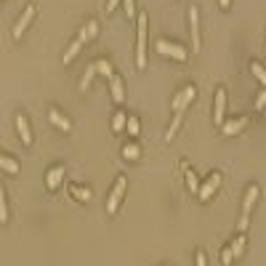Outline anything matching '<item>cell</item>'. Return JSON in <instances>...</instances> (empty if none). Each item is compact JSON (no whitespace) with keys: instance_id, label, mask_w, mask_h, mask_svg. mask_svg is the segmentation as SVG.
<instances>
[{"instance_id":"52a82bcc","label":"cell","mask_w":266,"mask_h":266,"mask_svg":"<svg viewBox=\"0 0 266 266\" xmlns=\"http://www.w3.org/2000/svg\"><path fill=\"white\" fill-rule=\"evenodd\" d=\"M189 32H192V51H200V11L189 8Z\"/></svg>"},{"instance_id":"4dcf8cb0","label":"cell","mask_w":266,"mask_h":266,"mask_svg":"<svg viewBox=\"0 0 266 266\" xmlns=\"http://www.w3.org/2000/svg\"><path fill=\"white\" fill-rule=\"evenodd\" d=\"M194 266H208V258H205V250H197V253H194Z\"/></svg>"},{"instance_id":"30bf717a","label":"cell","mask_w":266,"mask_h":266,"mask_svg":"<svg viewBox=\"0 0 266 266\" xmlns=\"http://www.w3.org/2000/svg\"><path fill=\"white\" fill-rule=\"evenodd\" d=\"M245 128H248V117H234V120H224L221 133H224V136H234V133L245 131Z\"/></svg>"},{"instance_id":"2e32d148","label":"cell","mask_w":266,"mask_h":266,"mask_svg":"<svg viewBox=\"0 0 266 266\" xmlns=\"http://www.w3.org/2000/svg\"><path fill=\"white\" fill-rule=\"evenodd\" d=\"M99 75V67H96V62L94 64H88L85 67V72H83V77H80V91H88V85H91V80H94Z\"/></svg>"},{"instance_id":"e575fe53","label":"cell","mask_w":266,"mask_h":266,"mask_svg":"<svg viewBox=\"0 0 266 266\" xmlns=\"http://www.w3.org/2000/svg\"><path fill=\"white\" fill-rule=\"evenodd\" d=\"M218 3H221V8H229V3H232V0H218Z\"/></svg>"},{"instance_id":"7402d4cb","label":"cell","mask_w":266,"mask_h":266,"mask_svg":"<svg viewBox=\"0 0 266 266\" xmlns=\"http://www.w3.org/2000/svg\"><path fill=\"white\" fill-rule=\"evenodd\" d=\"M125 125H128V117H125L123 112H114V117H112V131H117V133H120Z\"/></svg>"},{"instance_id":"4fadbf2b","label":"cell","mask_w":266,"mask_h":266,"mask_svg":"<svg viewBox=\"0 0 266 266\" xmlns=\"http://www.w3.org/2000/svg\"><path fill=\"white\" fill-rule=\"evenodd\" d=\"M109 91H112V99L117 101V104H123V99H125V85H123V77L120 75H112L109 77Z\"/></svg>"},{"instance_id":"cb8c5ba5","label":"cell","mask_w":266,"mask_h":266,"mask_svg":"<svg viewBox=\"0 0 266 266\" xmlns=\"http://www.w3.org/2000/svg\"><path fill=\"white\" fill-rule=\"evenodd\" d=\"M184 170H187V187H189V189H192L194 194H197V192H200V187H202V184L197 181V176H194V173H192L189 168H184Z\"/></svg>"},{"instance_id":"277c9868","label":"cell","mask_w":266,"mask_h":266,"mask_svg":"<svg viewBox=\"0 0 266 266\" xmlns=\"http://www.w3.org/2000/svg\"><path fill=\"white\" fill-rule=\"evenodd\" d=\"M157 53L170 56V59H176V62H187V48L179 43H170V40H157Z\"/></svg>"},{"instance_id":"1f68e13d","label":"cell","mask_w":266,"mask_h":266,"mask_svg":"<svg viewBox=\"0 0 266 266\" xmlns=\"http://www.w3.org/2000/svg\"><path fill=\"white\" fill-rule=\"evenodd\" d=\"M266 107V91H261L258 99H256V109H263Z\"/></svg>"},{"instance_id":"8992f818","label":"cell","mask_w":266,"mask_h":266,"mask_svg":"<svg viewBox=\"0 0 266 266\" xmlns=\"http://www.w3.org/2000/svg\"><path fill=\"white\" fill-rule=\"evenodd\" d=\"M213 120L218 125H224L226 120V91L224 88H218L216 91V101H213Z\"/></svg>"},{"instance_id":"603a6c76","label":"cell","mask_w":266,"mask_h":266,"mask_svg":"<svg viewBox=\"0 0 266 266\" xmlns=\"http://www.w3.org/2000/svg\"><path fill=\"white\" fill-rule=\"evenodd\" d=\"M138 155H141V149H138L136 144H125L123 146V157L125 160H138Z\"/></svg>"},{"instance_id":"6da1fadb","label":"cell","mask_w":266,"mask_h":266,"mask_svg":"<svg viewBox=\"0 0 266 266\" xmlns=\"http://www.w3.org/2000/svg\"><path fill=\"white\" fill-rule=\"evenodd\" d=\"M146 24H149L146 11H141V14L136 16V29H138V38H136V64H138V69L146 67Z\"/></svg>"},{"instance_id":"83f0119b","label":"cell","mask_w":266,"mask_h":266,"mask_svg":"<svg viewBox=\"0 0 266 266\" xmlns=\"http://www.w3.org/2000/svg\"><path fill=\"white\" fill-rule=\"evenodd\" d=\"M242 250H245V237H234V242H232V253L234 256H242Z\"/></svg>"},{"instance_id":"f1b7e54d","label":"cell","mask_w":266,"mask_h":266,"mask_svg":"<svg viewBox=\"0 0 266 266\" xmlns=\"http://www.w3.org/2000/svg\"><path fill=\"white\" fill-rule=\"evenodd\" d=\"M234 258H237V256L232 253V248H224V250H221V263H224V266H229Z\"/></svg>"},{"instance_id":"4316f807","label":"cell","mask_w":266,"mask_h":266,"mask_svg":"<svg viewBox=\"0 0 266 266\" xmlns=\"http://www.w3.org/2000/svg\"><path fill=\"white\" fill-rule=\"evenodd\" d=\"M0 221H8V200H6V192H0Z\"/></svg>"},{"instance_id":"ffe728a7","label":"cell","mask_w":266,"mask_h":266,"mask_svg":"<svg viewBox=\"0 0 266 266\" xmlns=\"http://www.w3.org/2000/svg\"><path fill=\"white\" fill-rule=\"evenodd\" d=\"M69 194H72L75 200H80V202H88V200H91V189L77 187V184H75V187H69Z\"/></svg>"},{"instance_id":"d590c367","label":"cell","mask_w":266,"mask_h":266,"mask_svg":"<svg viewBox=\"0 0 266 266\" xmlns=\"http://www.w3.org/2000/svg\"><path fill=\"white\" fill-rule=\"evenodd\" d=\"M263 53H266V45H263Z\"/></svg>"},{"instance_id":"5b68a950","label":"cell","mask_w":266,"mask_h":266,"mask_svg":"<svg viewBox=\"0 0 266 266\" xmlns=\"http://www.w3.org/2000/svg\"><path fill=\"white\" fill-rule=\"evenodd\" d=\"M218 187H221V173H211V176H208V181H205L202 187H200L197 197L208 202V200H211L213 194H216V189H218Z\"/></svg>"},{"instance_id":"836d02e7","label":"cell","mask_w":266,"mask_h":266,"mask_svg":"<svg viewBox=\"0 0 266 266\" xmlns=\"http://www.w3.org/2000/svg\"><path fill=\"white\" fill-rule=\"evenodd\" d=\"M117 6H120V0H107V11H114Z\"/></svg>"},{"instance_id":"3957f363","label":"cell","mask_w":266,"mask_h":266,"mask_svg":"<svg viewBox=\"0 0 266 266\" xmlns=\"http://www.w3.org/2000/svg\"><path fill=\"white\" fill-rule=\"evenodd\" d=\"M125 187H128V181H125V176H120L117 181H114V187L109 192V200H107V213H117V208H120V200H123V194H125Z\"/></svg>"},{"instance_id":"9a60e30c","label":"cell","mask_w":266,"mask_h":266,"mask_svg":"<svg viewBox=\"0 0 266 266\" xmlns=\"http://www.w3.org/2000/svg\"><path fill=\"white\" fill-rule=\"evenodd\" d=\"M96 35H99V21H94V19H91V21H88V24H85V27H80V32H77V38H80V40H83V43H88V40H94V38H96Z\"/></svg>"},{"instance_id":"44dd1931","label":"cell","mask_w":266,"mask_h":266,"mask_svg":"<svg viewBox=\"0 0 266 266\" xmlns=\"http://www.w3.org/2000/svg\"><path fill=\"white\" fill-rule=\"evenodd\" d=\"M250 72L256 75V80H258V83H263V85H266V67H263V64H258V62H250Z\"/></svg>"},{"instance_id":"ac0fdd59","label":"cell","mask_w":266,"mask_h":266,"mask_svg":"<svg viewBox=\"0 0 266 266\" xmlns=\"http://www.w3.org/2000/svg\"><path fill=\"white\" fill-rule=\"evenodd\" d=\"M0 168H3V173H11V176H16V173H19V160L3 155V157H0Z\"/></svg>"},{"instance_id":"ba28073f","label":"cell","mask_w":266,"mask_h":266,"mask_svg":"<svg viewBox=\"0 0 266 266\" xmlns=\"http://www.w3.org/2000/svg\"><path fill=\"white\" fill-rule=\"evenodd\" d=\"M32 19H35V6H27L21 11V16L16 19V24H14V38H21V35H24V29L29 27Z\"/></svg>"},{"instance_id":"9c48e42d","label":"cell","mask_w":266,"mask_h":266,"mask_svg":"<svg viewBox=\"0 0 266 266\" xmlns=\"http://www.w3.org/2000/svg\"><path fill=\"white\" fill-rule=\"evenodd\" d=\"M62 181H64V168L62 165L48 168V173H45V187H48V189H59Z\"/></svg>"},{"instance_id":"8fae6325","label":"cell","mask_w":266,"mask_h":266,"mask_svg":"<svg viewBox=\"0 0 266 266\" xmlns=\"http://www.w3.org/2000/svg\"><path fill=\"white\" fill-rule=\"evenodd\" d=\"M16 133H19V138L24 141L27 146L32 144V131H29V123H27V117L21 112H16Z\"/></svg>"},{"instance_id":"f546056e","label":"cell","mask_w":266,"mask_h":266,"mask_svg":"<svg viewBox=\"0 0 266 266\" xmlns=\"http://www.w3.org/2000/svg\"><path fill=\"white\" fill-rule=\"evenodd\" d=\"M123 8H125V14H128V16H138L136 14V0H123Z\"/></svg>"},{"instance_id":"7a4b0ae2","label":"cell","mask_w":266,"mask_h":266,"mask_svg":"<svg viewBox=\"0 0 266 266\" xmlns=\"http://www.w3.org/2000/svg\"><path fill=\"white\" fill-rule=\"evenodd\" d=\"M194 96H197V88L194 85H187V88H181L176 96H173V101H170V107H173V112H187V107L194 101Z\"/></svg>"},{"instance_id":"484cf974","label":"cell","mask_w":266,"mask_h":266,"mask_svg":"<svg viewBox=\"0 0 266 266\" xmlns=\"http://www.w3.org/2000/svg\"><path fill=\"white\" fill-rule=\"evenodd\" d=\"M96 67H99V75H104V77H112V75H114V72H112V64H109L107 59H99Z\"/></svg>"},{"instance_id":"7c38bea8","label":"cell","mask_w":266,"mask_h":266,"mask_svg":"<svg viewBox=\"0 0 266 266\" xmlns=\"http://www.w3.org/2000/svg\"><path fill=\"white\" fill-rule=\"evenodd\" d=\"M258 194H261L258 184H250V187H248V192H245V202H242V216H250L253 205H256V200H258Z\"/></svg>"},{"instance_id":"d6986e66","label":"cell","mask_w":266,"mask_h":266,"mask_svg":"<svg viewBox=\"0 0 266 266\" xmlns=\"http://www.w3.org/2000/svg\"><path fill=\"white\" fill-rule=\"evenodd\" d=\"M181 117H184V112H176V114H173V120H170L168 131H165V141H170V138L176 136V131L181 128Z\"/></svg>"},{"instance_id":"d4e9b609","label":"cell","mask_w":266,"mask_h":266,"mask_svg":"<svg viewBox=\"0 0 266 266\" xmlns=\"http://www.w3.org/2000/svg\"><path fill=\"white\" fill-rule=\"evenodd\" d=\"M125 131H128L131 136H138V133H141V123H138V117H128V125H125Z\"/></svg>"},{"instance_id":"d6a6232c","label":"cell","mask_w":266,"mask_h":266,"mask_svg":"<svg viewBox=\"0 0 266 266\" xmlns=\"http://www.w3.org/2000/svg\"><path fill=\"white\" fill-rule=\"evenodd\" d=\"M248 218H250V216H242L240 221H237V229H240V232H245V229H248Z\"/></svg>"},{"instance_id":"e0dca14e","label":"cell","mask_w":266,"mask_h":266,"mask_svg":"<svg viewBox=\"0 0 266 266\" xmlns=\"http://www.w3.org/2000/svg\"><path fill=\"white\" fill-rule=\"evenodd\" d=\"M83 45H85L83 40H80V38H75L72 43H69V48L64 51V59H62V62H64V64H69V62H72V59H75V56L80 53V48H83Z\"/></svg>"},{"instance_id":"5bb4252c","label":"cell","mask_w":266,"mask_h":266,"mask_svg":"<svg viewBox=\"0 0 266 266\" xmlns=\"http://www.w3.org/2000/svg\"><path fill=\"white\" fill-rule=\"evenodd\" d=\"M48 120L56 125V128H62V131H72V120L64 117L59 109H48Z\"/></svg>"}]
</instances>
